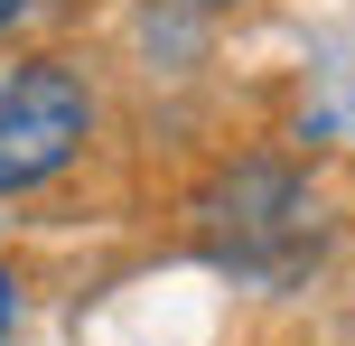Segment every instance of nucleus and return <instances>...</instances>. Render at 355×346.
Listing matches in <instances>:
<instances>
[{"label": "nucleus", "mask_w": 355, "mask_h": 346, "mask_svg": "<svg viewBox=\"0 0 355 346\" xmlns=\"http://www.w3.org/2000/svg\"><path fill=\"white\" fill-rule=\"evenodd\" d=\"M178 10H243V0H178Z\"/></svg>", "instance_id": "obj_5"}, {"label": "nucleus", "mask_w": 355, "mask_h": 346, "mask_svg": "<svg viewBox=\"0 0 355 346\" xmlns=\"http://www.w3.org/2000/svg\"><path fill=\"white\" fill-rule=\"evenodd\" d=\"M94 122H103V103H94V75L75 56L0 66V197H28V187L66 178L85 159Z\"/></svg>", "instance_id": "obj_2"}, {"label": "nucleus", "mask_w": 355, "mask_h": 346, "mask_svg": "<svg viewBox=\"0 0 355 346\" xmlns=\"http://www.w3.org/2000/svg\"><path fill=\"white\" fill-rule=\"evenodd\" d=\"M10 328H19V281H10V262H0V346H10Z\"/></svg>", "instance_id": "obj_3"}, {"label": "nucleus", "mask_w": 355, "mask_h": 346, "mask_svg": "<svg viewBox=\"0 0 355 346\" xmlns=\"http://www.w3.org/2000/svg\"><path fill=\"white\" fill-rule=\"evenodd\" d=\"M28 10H37V0H0V37H10V28H19Z\"/></svg>", "instance_id": "obj_4"}, {"label": "nucleus", "mask_w": 355, "mask_h": 346, "mask_svg": "<svg viewBox=\"0 0 355 346\" xmlns=\"http://www.w3.org/2000/svg\"><path fill=\"white\" fill-rule=\"evenodd\" d=\"M196 234H206V253L225 262V272L290 281L309 253H318V197H309L290 168L243 159V168H225V178L196 197Z\"/></svg>", "instance_id": "obj_1"}]
</instances>
